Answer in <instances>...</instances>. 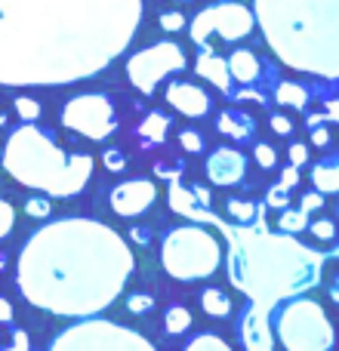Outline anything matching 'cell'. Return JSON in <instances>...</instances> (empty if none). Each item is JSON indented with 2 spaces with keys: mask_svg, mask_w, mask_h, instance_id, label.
<instances>
[{
  "mask_svg": "<svg viewBox=\"0 0 339 351\" xmlns=\"http://www.w3.org/2000/svg\"><path fill=\"white\" fill-rule=\"evenodd\" d=\"M142 0H0V84L93 77L127 49Z\"/></svg>",
  "mask_w": 339,
  "mask_h": 351,
  "instance_id": "1",
  "label": "cell"
},
{
  "mask_svg": "<svg viewBox=\"0 0 339 351\" xmlns=\"http://www.w3.org/2000/svg\"><path fill=\"white\" fill-rule=\"evenodd\" d=\"M133 274V253L115 228L62 219L37 231L19 256V290L31 305L62 317H86L117 299Z\"/></svg>",
  "mask_w": 339,
  "mask_h": 351,
  "instance_id": "2",
  "label": "cell"
},
{
  "mask_svg": "<svg viewBox=\"0 0 339 351\" xmlns=\"http://www.w3.org/2000/svg\"><path fill=\"white\" fill-rule=\"evenodd\" d=\"M321 256L293 241V234H266L237 225L229 231V278L256 305L272 311L318 284Z\"/></svg>",
  "mask_w": 339,
  "mask_h": 351,
  "instance_id": "3",
  "label": "cell"
},
{
  "mask_svg": "<svg viewBox=\"0 0 339 351\" xmlns=\"http://www.w3.org/2000/svg\"><path fill=\"white\" fill-rule=\"evenodd\" d=\"M253 19L284 65L336 80L339 0H256Z\"/></svg>",
  "mask_w": 339,
  "mask_h": 351,
  "instance_id": "4",
  "label": "cell"
},
{
  "mask_svg": "<svg viewBox=\"0 0 339 351\" xmlns=\"http://www.w3.org/2000/svg\"><path fill=\"white\" fill-rule=\"evenodd\" d=\"M3 167L25 188L43 191L49 197H71L84 191V185L90 182L93 154L62 152L49 130L37 123H22L6 142Z\"/></svg>",
  "mask_w": 339,
  "mask_h": 351,
  "instance_id": "5",
  "label": "cell"
},
{
  "mask_svg": "<svg viewBox=\"0 0 339 351\" xmlns=\"http://www.w3.org/2000/svg\"><path fill=\"white\" fill-rule=\"evenodd\" d=\"M161 262L167 274L176 280H200L210 278L222 262V243L216 234L200 225H182L170 228L161 241Z\"/></svg>",
  "mask_w": 339,
  "mask_h": 351,
  "instance_id": "6",
  "label": "cell"
},
{
  "mask_svg": "<svg viewBox=\"0 0 339 351\" xmlns=\"http://www.w3.org/2000/svg\"><path fill=\"white\" fill-rule=\"evenodd\" d=\"M274 336L287 351H330L336 342L334 324L324 315L321 305L299 296H293L287 308H281Z\"/></svg>",
  "mask_w": 339,
  "mask_h": 351,
  "instance_id": "7",
  "label": "cell"
},
{
  "mask_svg": "<svg viewBox=\"0 0 339 351\" xmlns=\"http://www.w3.org/2000/svg\"><path fill=\"white\" fill-rule=\"evenodd\" d=\"M49 351H154L152 342L136 330H127L111 321H84L65 330Z\"/></svg>",
  "mask_w": 339,
  "mask_h": 351,
  "instance_id": "8",
  "label": "cell"
},
{
  "mask_svg": "<svg viewBox=\"0 0 339 351\" xmlns=\"http://www.w3.org/2000/svg\"><path fill=\"white\" fill-rule=\"evenodd\" d=\"M62 123H65L71 133L86 136V139H93V142H102V139H108V136H115L117 108L102 93H84V96H74L65 102V108H62Z\"/></svg>",
  "mask_w": 339,
  "mask_h": 351,
  "instance_id": "9",
  "label": "cell"
},
{
  "mask_svg": "<svg viewBox=\"0 0 339 351\" xmlns=\"http://www.w3.org/2000/svg\"><path fill=\"white\" fill-rule=\"evenodd\" d=\"M185 68V49L173 40H161L154 47H145L127 62V77L133 80V86L145 96H152L158 90L161 80H167L170 74Z\"/></svg>",
  "mask_w": 339,
  "mask_h": 351,
  "instance_id": "10",
  "label": "cell"
},
{
  "mask_svg": "<svg viewBox=\"0 0 339 351\" xmlns=\"http://www.w3.org/2000/svg\"><path fill=\"white\" fill-rule=\"evenodd\" d=\"M253 25H256V19L247 6L222 0V3H213V6H207V10H200L198 16H194V22L188 25V31H191V40L198 43V47H204L207 37H213V34H219L229 43L244 40V37L253 31Z\"/></svg>",
  "mask_w": 339,
  "mask_h": 351,
  "instance_id": "11",
  "label": "cell"
},
{
  "mask_svg": "<svg viewBox=\"0 0 339 351\" xmlns=\"http://www.w3.org/2000/svg\"><path fill=\"white\" fill-rule=\"evenodd\" d=\"M111 210L124 219H139L152 210V204L158 200V185L152 179H127L121 185H115L111 191Z\"/></svg>",
  "mask_w": 339,
  "mask_h": 351,
  "instance_id": "12",
  "label": "cell"
},
{
  "mask_svg": "<svg viewBox=\"0 0 339 351\" xmlns=\"http://www.w3.org/2000/svg\"><path fill=\"white\" fill-rule=\"evenodd\" d=\"M204 170H207V179H210L213 185H222V188L241 185L244 176H247V158H244V152H237V148L222 145L207 158Z\"/></svg>",
  "mask_w": 339,
  "mask_h": 351,
  "instance_id": "13",
  "label": "cell"
},
{
  "mask_svg": "<svg viewBox=\"0 0 339 351\" xmlns=\"http://www.w3.org/2000/svg\"><path fill=\"white\" fill-rule=\"evenodd\" d=\"M272 311L262 305H250L241 317V342L244 351H274V333H272Z\"/></svg>",
  "mask_w": 339,
  "mask_h": 351,
  "instance_id": "14",
  "label": "cell"
},
{
  "mask_svg": "<svg viewBox=\"0 0 339 351\" xmlns=\"http://www.w3.org/2000/svg\"><path fill=\"white\" fill-rule=\"evenodd\" d=\"M167 102L173 105L182 117H191V121L207 117L213 111L210 93L200 90V86H194V84H185V80H173V84L167 86Z\"/></svg>",
  "mask_w": 339,
  "mask_h": 351,
  "instance_id": "15",
  "label": "cell"
},
{
  "mask_svg": "<svg viewBox=\"0 0 339 351\" xmlns=\"http://www.w3.org/2000/svg\"><path fill=\"white\" fill-rule=\"evenodd\" d=\"M167 197H170V210L179 213V216L191 219V222H216V219L210 216V206L200 204V200L194 197L191 188H182V185H179V179L170 182Z\"/></svg>",
  "mask_w": 339,
  "mask_h": 351,
  "instance_id": "16",
  "label": "cell"
},
{
  "mask_svg": "<svg viewBox=\"0 0 339 351\" xmlns=\"http://www.w3.org/2000/svg\"><path fill=\"white\" fill-rule=\"evenodd\" d=\"M194 71H198L204 80H210L213 86H219L222 93H229V90H231L229 65H225L222 56L213 53L210 43H204V47H200V56H198V62H194Z\"/></svg>",
  "mask_w": 339,
  "mask_h": 351,
  "instance_id": "17",
  "label": "cell"
},
{
  "mask_svg": "<svg viewBox=\"0 0 339 351\" xmlns=\"http://www.w3.org/2000/svg\"><path fill=\"white\" fill-rule=\"evenodd\" d=\"M225 65H229L231 80H237V84H256L262 74V62L253 49H235V53L225 59Z\"/></svg>",
  "mask_w": 339,
  "mask_h": 351,
  "instance_id": "18",
  "label": "cell"
},
{
  "mask_svg": "<svg viewBox=\"0 0 339 351\" xmlns=\"http://www.w3.org/2000/svg\"><path fill=\"white\" fill-rule=\"evenodd\" d=\"M216 127H219V133L229 136V139L247 142L250 136H253V117H247L244 111H231L229 108V111H222V114H219Z\"/></svg>",
  "mask_w": 339,
  "mask_h": 351,
  "instance_id": "19",
  "label": "cell"
},
{
  "mask_svg": "<svg viewBox=\"0 0 339 351\" xmlns=\"http://www.w3.org/2000/svg\"><path fill=\"white\" fill-rule=\"evenodd\" d=\"M312 185H315V191H321L324 197H327V194H336L339 191L336 160H318V164L312 167Z\"/></svg>",
  "mask_w": 339,
  "mask_h": 351,
  "instance_id": "20",
  "label": "cell"
},
{
  "mask_svg": "<svg viewBox=\"0 0 339 351\" xmlns=\"http://www.w3.org/2000/svg\"><path fill=\"white\" fill-rule=\"evenodd\" d=\"M170 117L167 114H161V111H152V114H145V121L139 123V130L136 133L142 136V142L145 145H161V142L167 139V133H170Z\"/></svg>",
  "mask_w": 339,
  "mask_h": 351,
  "instance_id": "21",
  "label": "cell"
},
{
  "mask_svg": "<svg viewBox=\"0 0 339 351\" xmlns=\"http://www.w3.org/2000/svg\"><path fill=\"white\" fill-rule=\"evenodd\" d=\"M225 210H229V219L235 225H241V228H250L253 222H259L262 216V206L253 204V200H244V197H229V204H225Z\"/></svg>",
  "mask_w": 339,
  "mask_h": 351,
  "instance_id": "22",
  "label": "cell"
},
{
  "mask_svg": "<svg viewBox=\"0 0 339 351\" xmlns=\"http://www.w3.org/2000/svg\"><path fill=\"white\" fill-rule=\"evenodd\" d=\"M200 308H204V315H210V317H229L231 299H229V293H222L219 287H207V290L200 293Z\"/></svg>",
  "mask_w": 339,
  "mask_h": 351,
  "instance_id": "23",
  "label": "cell"
},
{
  "mask_svg": "<svg viewBox=\"0 0 339 351\" xmlns=\"http://www.w3.org/2000/svg\"><path fill=\"white\" fill-rule=\"evenodd\" d=\"M188 327H191V311L185 308V305H170L167 315H164V330L170 336H182L188 333Z\"/></svg>",
  "mask_w": 339,
  "mask_h": 351,
  "instance_id": "24",
  "label": "cell"
},
{
  "mask_svg": "<svg viewBox=\"0 0 339 351\" xmlns=\"http://www.w3.org/2000/svg\"><path fill=\"white\" fill-rule=\"evenodd\" d=\"M274 99H278L281 105H290V108H299V111L309 108V93H305V86H299V84H278Z\"/></svg>",
  "mask_w": 339,
  "mask_h": 351,
  "instance_id": "25",
  "label": "cell"
},
{
  "mask_svg": "<svg viewBox=\"0 0 339 351\" xmlns=\"http://www.w3.org/2000/svg\"><path fill=\"white\" fill-rule=\"evenodd\" d=\"M278 228H281V234H299V231L309 228V213L284 206V210H281V216H278Z\"/></svg>",
  "mask_w": 339,
  "mask_h": 351,
  "instance_id": "26",
  "label": "cell"
},
{
  "mask_svg": "<svg viewBox=\"0 0 339 351\" xmlns=\"http://www.w3.org/2000/svg\"><path fill=\"white\" fill-rule=\"evenodd\" d=\"M185 351H231L229 342H222L216 333H200L185 346Z\"/></svg>",
  "mask_w": 339,
  "mask_h": 351,
  "instance_id": "27",
  "label": "cell"
},
{
  "mask_svg": "<svg viewBox=\"0 0 339 351\" xmlns=\"http://www.w3.org/2000/svg\"><path fill=\"white\" fill-rule=\"evenodd\" d=\"M16 114L22 117L25 123H37L40 121V114H43V108H40V102L37 99H31V96H16Z\"/></svg>",
  "mask_w": 339,
  "mask_h": 351,
  "instance_id": "28",
  "label": "cell"
},
{
  "mask_svg": "<svg viewBox=\"0 0 339 351\" xmlns=\"http://www.w3.org/2000/svg\"><path fill=\"white\" fill-rule=\"evenodd\" d=\"M179 145H182V152H188V154H200L207 148V139H204V133H198V130H182Z\"/></svg>",
  "mask_w": 339,
  "mask_h": 351,
  "instance_id": "29",
  "label": "cell"
},
{
  "mask_svg": "<svg viewBox=\"0 0 339 351\" xmlns=\"http://www.w3.org/2000/svg\"><path fill=\"white\" fill-rule=\"evenodd\" d=\"M253 158H256V164H259L262 170H272V167L278 164V154H274V148L268 145V142H256V145H253Z\"/></svg>",
  "mask_w": 339,
  "mask_h": 351,
  "instance_id": "30",
  "label": "cell"
},
{
  "mask_svg": "<svg viewBox=\"0 0 339 351\" xmlns=\"http://www.w3.org/2000/svg\"><path fill=\"white\" fill-rule=\"evenodd\" d=\"M152 308H154V296H148V293H133V296L127 299L130 315H148Z\"/></svg>",
  "mask_w": 339,
  "mask_h": 351,
  "instance_id": "31",
  "label": "cell"
},
{
  "mask_svg": "<svg viewBox=\"0 0 339 351\" xmlns=\"http://www.w3.org/2000/svg\"><path fill=\"white\" fill-rule=\"evenodd\" d=\"M102 160H105V170H108V173H124V167H127L121 148H105Z\"/></svg>",
  "mask_w": 339,
  "mask_h": 351,
  "instance_id": "32",
  "label": "cell"
},
{
  "mask_svg": "<svg viewBox=\"0 0 339 351\" xmlns=\"http://www.w3.org/2000/svg\"><path fill=\"white\" fill-rule=\"evenodd\" d=\"M12 225H16V213H12V206L6 204L3 197H0V241H3V237H10Z\"/></svg>",
  "mask_w": 339,
  "mask_h": 351,
  "instance_id": "33",
  "label": "cell"
},
{
  "mask_svg": "<svg viewBox=\"0 0 339 351\" xmlns=\"http://www.w3.org/2000/svg\"><path fill=\"white\" fill-rule=\"evenodd\" d=\"M309 231L315 237H321V241H334L336 237V225L330 222V219H318V222H309Z\"/></svg>",
  "mask_w": 339,
  "mask_h": 351,
  "instance_id": "34",
  "label": "cell"
},
{
  "mask_svg": "<svg viewBox=\"0 0 339 351\" xmlns=\"http://www.w3.org/2000/svg\"><path fill=\"white\" fill-rule=\"evenodd\" d=\"M49 210H53V206H49L47 197H31L28 204H25V213H28L31 219H47Z\"/></svg>",
  "mask_w": 339,
  "mask_h": 351,
  "instance_id": "35",
  "label": "cell"
},
{
  "mask_svg": "<svg viewBox=\"0 0 339 351\" xmlns=\"http://www.w3.org/2000/svg\"><path fill=\"white\" fill-rule=\"evenodd\" d=\"M268 206H272V210H284V206H290V191H284V188L274 182L272 191H268Z\"/></svg>",
  "mask_w": 339,
  "mask_h": 351,
  "instance_id": "36",
  "label": "cell"
},
{
  "mask_svg": "<svg viewBox=\"0 0 339 351\" xmlns=\"http://www.w3.org/2000/svg\"><path fill=\"white\" fill-rule=\"evenodd\" d=\"M299 210H305V213L324 210V194L321 191H305L303 197H299Z\"/></svg>",
  "mask_w": 339,
  "mask_h": 351,
  "instance_id": "37",
  "label": "cell"
},
{
  "mask_svg": "<svg viewBox=\"0 0 339 351\" xmlns=\"http://www.w3.org/2000/svg\"><path fill=\"white\" fill-rule=\"evenodd\" d=\"M161 28L170 31V34L182 31L185 28V16H182V12H161Z\"/></svg>",
  "mask_w": 339,
  "mask_h": 351,
  "instance_id": "38",
  "label": "cell"
},
{
  "mask_svg": "<svg viewBox=\"0 0 339 351\" xmlns=\"http://www.w3.org/2000/svg\"><path fill=\"white\" fill-rule=\"evenodd\" d=\"M278 185L284 188V191H293V188L299 185V167H284V170H281V179H278Z\"/></svg>",
  "mask_w": 339,
  "mask_h": 351,
  "instance_id": "39",
  "label": "cell"
},
{
  "mask_svg": "<svg viewBox=\"0 0 339 351\" xmlns=\"http://www.w3.org/2000/svg\"><path fill=\"white\" fill-rule=\"evenodd\" d=\"M309 160H312L309 145H303V142H293V145H290V164L293 167H305Z\"/></svg>",
  "mask_w": 339,
  "mask_h": 351,
  "instance_id": "40",
  "label": "cell"
},
{
  "mask_svg": "<svg viewBox=\"0 0 339 351\" xmlns=\"http://www.w3.org/2000/svg\"><path fill=\"white\" fill-rule=\"evenodd\" d=\"M268 123H272V130H274L278 136H293V121H290V117L272 114V121H268Z\"/></svg>",
  "mask_w": 339,
  "mask_h": 351,
  "instance_id": "41",
  "label": "cell"
},
{
  "mask_svg": "<svg viewBox=\"0 0 339 351\" xmlns=\"http://www.w3.org/2000/svg\"><path fill=\"white\" fill-rule=\"evenodd\" d=\"M312 142H315L318 148H327L330 145V130L321 127V123H318V127H312Z\"/></svg>",
  "mask_w": 339,
  "mask_h": 351,
  "instance_id": "42",
  "label": "cell"
},
{
  "mask_svg": "<svg viewBox=\"0 0 339 351\" xmlns=\"http://www.w3.org/2000/svg\"><path fill=\"white\" fill-rule=\"evenodd\" d=\"M130 234H133V241H136V243H142V247H145V243H152V231H148L145 225H136V228L130 231Z\"/></svg>",
  "mask_w": 339,
  "mask_h": 351,
  "instance_id": "43",
  "label": "cell"
},
{
  "mask_svg": "<svg viewBox=\"0 0 339 351\" xmlns=\"http://www.w3.org/2000/svg\"><path fill=\"white\" fill-rule=\"evenodd\" d=\"M10 321H12V302L0 296V324H10Z\"/></svg>",
  "mask_w": 339,
  "mask_h": 351,
  "instance_id": "44",
  "label": "cell"
},
{
  "mask_svg": "<svg viewBox=\"0 0 339 351\" xmlns=\"http://www.w3.org/2000/svg\"><path fill=\"white\" fill-rule=\"evenodd\" d=\"M191 191H194V197H198V200H200V204H204V206H210V204H213L210 191H207L204 185H191Z\"/></svg>",
  "mask_w": 339,
  "mask_h": 351,
  "instance_id": "45",
  "label": "cell"
},
{
  "mask_svg": "<svg viewBox=\"0 0 339 351\" xmlns=\"http://www.w3.org/2000/svg\"><path fill=\"white\" fill-rule=\"evenodd\" d=\"M12 339H16V351H28V333H25V330H16Z\"/></svg>",
  "mask_w": 339,
  "mask_h": 351,
  "instance_id": "46",
  "label": "cell"
},
{
  "mask_svg": "<svg viewBox=\"0 0 339 351\" xmlns=\"http://www.w3.org/2000/svg\"><path fill=\"white\" fill-rule=\"evenodd\" d=\"M6 259H10V256H6V253H0V271H3V268H6Z\"/></svg>",
  "mask_w": 339,
  "mask_h": 351,
  "instance_id": "47",
  "label": "cell"
},
{
  "mask_svg": "<svg viewBox=\"0 0 339 351\" xmlns=\"http://www.w3.org/2000/svg\"><path fill=\"white\" fill-rule=\"evenodd\" d=\"M3 351H16V348H10V346H6V348H3Z\"/></svg>",
  "mask_w": 339,
  "mask_h": 351,
  "instance_id": "48",
  "label": "cell"
},
{
  "mask_svg": "<svg viewBox=\"0 0 339 351\" xmlns=\"http://www.w3.org/2000/svg\"><path fill=\"white\" fill-rule=\"evenodd\" d=\"M3 121H6V117H3V114H0V123H3Z\"/></svg>",
  "mask_w": 339,
  "mask_h": 351,
  "instance_id": "49",
  "label": "cell"
}]
</instances>
